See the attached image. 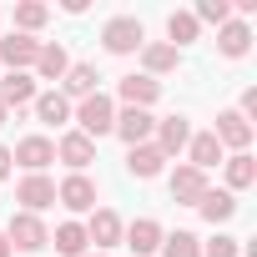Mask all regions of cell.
I'll return each mask as SVG.
<instances>
[{
  "instance_id": "18",
  "label": "cell",
  "mask_w": 257,
  "mask_h": 257,
  "mask_svg": "<svg viewBox=\"0 0 257 257\" xmlns=\"http://www.w3.org/2000/svg\"><path fill=\"white\" fill-rule=\"evenodd\" d=\"M71 71V56H66V46H56V41H41V56H36V76L41 81H61Z\"/></svg>"
},
{
  "instance_id": "8",
  "label": "cell",
  "mask_w": 257,
  "mask_h": 257,
  "mask_svg": "<svg viewBox=\"0 0 257 257\" xmlns=\"http://www.w3.org/2000/svg\"><path fill=\"white\" fill-rule=\"evenodd\" d=\"M11 162H21L31 177L36 172H46L51 162H56V147L46 142V137H26V142H16V152H11Z\"/></svg>"
},
{
  "instance_id": "22",
  "label": "cell",
  "mask_w": 257,
  "mask_h": 257,
  "mask_svg": "<svg viewBox=\"0 0 257 257\" xmlns=\"http://www.w3.org/2000/svg\"><path fill=\"white\" fill-rule=\"evenodd\" d=\"M187 152H192V162H187V167H197V172H207V167H217V162H222V147H217V137H212V132H197V137L187 142Z\"/></svg>"
},
{
  "instance_id": "25",
  "label": "cell",
  "mask_w": 257,
  "mask_h": 257,
  "mask_svg": "<svg viewBox=\"0 0 257 257\" xmlns=\"http://www.w3.org/2000/svg\"><path fill=\"white\" fill-rule=\"evenodd\" d=\"M51 242H56V252H61V257H81V252L91 247V242H86V227H81V222H61Z\"/></svg>"
},
{
  "instance_id": "17",
  "label": "cell",
  "mask_w": 257,
  "mask_h": 257,
  "mask_svg": "<svg viewBox=\"0 0 257 257\" xmlns=\"http://www.w3.org/2000/svg\"><path fill=\"white\" fill-rule=\"evenodd\" d=\"M157 96H162V81H152V76H121V101H126V106L147 111Z\"/></svg>"
},
{
  "instance_id": "27",
  "label": "cell",
  "mask_w": 257,
  "mask_h": 257,
  "mask_svg": "<svg viewBox=\"0 0 257 257\" xmlns=\"http://www.w3.org/2000/svg\"><path fill=\"white\" fill-rule=\"evenodd\" d=\"M252 182H257V162H252L247 152H237V157L227 162V187L242 192V187H252Z\"/></svg>"
},
{
  "instance_id": "15",
  "label": "cell",
  "mask_w": 257,
  "mask_h": 257,
  "mask_svg": "<svg viewBox=\"0 0 257 257\" xmlns=\"http://www.w3.org/2000/svg\"><path fill=\"white\" fill-rule=\"evenodd\" d=\"M121 237H126V247H132L137 257H147V252H157V247H162V237H167V232H162L152 217H142V222H132V227H121Z\"/></svg>"
},
{
  "instance_id": "26",
  "label": "cell",
  "mask_w": 257,
  "mask_h": 257,
  "mask_svg": "<svg viewBox=\"0 0 257 257\" xmlns=\"http://www.w3.org/2000/svg\"><path fill=\"white\" fill-rule=\"evenodd\" d=\"M46 21H51V6H41V0H21L16 6V31L21 36H36Z\"/></svg>"
},
{
  "instance_id": "11",
  "label": "cell",
  "mask_w": 257,
  "mask_h": 257,
  "mask_svg": "<svg viewBox=\"0 0 257 257\" xmlns=\"http://www.w3.org/2000/svg\"><path fill=\"white\" fill-rule=\"evenodd\" d=\"M16 202H26V212H46V207L56 202V182H51L46 172H36V177H26V182L16 187Z\"/></svg>"
},
{
  "instance_id": "30",
  "label": "cell",
  "mask_w": 257,
  "mask_h": 257,
  "mask_svg": "<svg viewBox=\"0 0 257 257\" xmlns=\"http://www.w3.org/2000/svg\"><path fill=\"white\" fill-rule=\"evenodd\" d=\"M202 21L222 31V26L232 21V6H227V0H202V6H197V26H202Z\"/></svg>"
},
{
  "instance_id": "10",
  "label": "cell",
  "mask_w": 257,
  "mask_h": 257,
  "mask_svg": "<svg viewBox=\"0 0 257 257\" xmlns=\"http://www.w3.org/2000/svg\"><path fill=\"white\" fill-rule=\"evenodd\" d=\"M202 192H207V172H197V167H177V172H172V202L197 207Z\"/></svg>"
},
{
  "instance_id": "12",
  "label": "cell",
  "mask_w": 257,
  "mask_h": 257,
  "mask_svg": "<svg viewBox=\"0 0 257 257\" xmlns=\"http://www.w3.org/2000/svg\"><path fill=\"white\" fill-rule=\"evenodd\" d=\"M187 142H192V126H187V116H167V121H157V142H152V147H157L162 157H177Z\"/></svg>"
},
{
  "instance_id": "19",
  "label": "cell",
  "mask_w": 257,
  "mask_h": 257,
  "mask_svg": "<svg viewBox=\"0 0 257 257\" xmlns=\"http://www.w3.org/2000/svg\"><path fill=\"white\" fill-rule=\"evenodd\" d=\"M177 46H162V41H152V46H142V66H147V76L157 81V76H167V71H177Z\"/></svg>"
},
{
  "instance_id": "28",
  "label": "cell",
  "mask_w": 257,
  "mask_h": 257,
  "mask_svg": "<svg viewBox=\"0 0 257 257\" xmlns=\"http://www.w3.org/2000/svg\"><path fill=\"white\" fill-rule=\"evenodd\" d=\"M162 257H202L197 232H172V237H162Z\"/></svg>"
},
{
  "instance_id": "23",
  "label": "cell",
  "mask_w": 257,
  "mask_h": 257,
  "mask_svg": "<svg viewBox=\"0 0 257 257\" xmlns=\"http://www.w3.org/2000/svg\"><path fill=\"white\" fill-rule=\"evenodd\" d=\"M36 116H41L46 126H66V121H71V101H66L61 91H46V96H36Z\"/></svg>"
},
{
  "instance_id": "2",
  "label": "cell",
  "mask_w": 257,
  "mask_h": 257,
  "mask_svg": "<svg viewBox=\"0 0 257 257\" xmlns=\"http://www.w3.org/2000/svg\"><path fill=\"white\" fill-rule=\"evenodd\" d=\"M101 46H106L111 56H132V51H142V46H147V31H142V21H137V16H116V21H106Z\"/></svg>"
},
{
  "instance_id": "1",
  "label": "cell",
  "mask_w": 257,
  "mask_h": 257,
  "mask_svg": "<svg viewBox=\"0 0 257 257\" xmlns=\"http://www.w3.org/2000/svg\"><path fill=\"white\" fill-rule=\"evenodd\" d=\"M71 116H76V126H81V137L86 142H96V137H106L111 126H116V106H111V96H86V101H76L71 106Z\"/></svg>"
},
{
  "instance_id": "35",
  "label": "cell",
  "mask_w": 257,
  "mask_h": 257,
  "mask_svg": "<svg viewBox=\"0 0 257 257\" xmlns=\"http://www.w3.org/2000/svg\"><path fill=\"white\" fill-rule=\"evenodd\" d=\"M6 116H11V111H6V106H0V126H6Z\"/></svg>"
},
{
  "instance_id": "9",
  "label": "cell",
  "mask_w": 257,
  "mask_h": 257,
  "mask_svg": "<svg viewBox=\"0 0 257 257\" xmlns=\"http://www.w3.org/2000/svg\"><path fill=\"white\" fill-rule=\"evenodd\" d=\"M31 101H36V76H31V71L0 76V106H6V111H11V106L21 111V106H31Z\"/></svg>"
},
{
  "instance_id": "7",
  "label": "cell",
  "mask_w": 257,
  "mask_h": 257,
  "mask_svg": "<svg viewBox=\"0 0 257 257\" xmlns=\"http://www.w3.org/2000/svg\"><path fill=\"white\" fill-rule=\"evenodd\" d=\"M217 147H232V152H247L252 147V121H242L237 111H217V126H212Z\"/></svg>"
},
{
  "instance_id": "31",
  "label": "cell",
  "mask_w": 257,
  "mask_h": 257,
  "mask_svg": "<svg viewBox=\"0 0 257 257\" xmlns=\"http://www.w3.org/2000/svg\"><path fill=\"white\" fill-rule=\"evenodd\" d=\"M202 257H237V237H217V242H202Z\"/></svg>"
},
{
  "instance_id": "6",
  "label": "cell",
  "mask_w": 257,
  "mask_h": 257,
  "mask_svg": "<svg viewBox=\"0 0 257 257\" xmlns=\"http://www.w3.org/2000/svg\"><path fill=\"white\" fill-rule=\"evenodd\" d=\"M36 56H41V41H36V36L11 31L6 41H0V66H11V71H31V66H36Z\"/></svg>"
},
{
  "instance_id": "21",
  "label": "cell",
  "mask_w": 257,
  "mask_h": 257,
  "mask_svg": "<svg viewBox=\"0 0 257 257\" xmlns=\"http://www.w3.org/2000/svg\"><path fill=\"white\" fill-rule=\"evenodd\" d=\"M61 81H66V91H61L66 101H71V96H76V101H86V96H96V81H101V76H96V66H71Z\"/></svg>"
},
{
  "instance_id": "5",
  "label": "cell",
  "mask_w": 257,
  "mask_h": 257,
  "mask_svg": "<svg viewBox=\"0 0 257 257\" xmlns=\"http://www.w3.org/2000/svg\"><path fill=\"white\" fill-rule=\"evenodd\" d=\"M111 132H116L126 147H142V142H152L157 121H152V111H137V106H126V111H116V126H111Z\"/></svg>"
},
{
  "instance_id": "32",
  "label": "cell",
  "mask_w": 257,
  "mask_h": 257,
  "mask_svg": "<svg viewBox=\"0 0 257 257\" xmlns=\"http://www.w3.org/2000/svg\"><path fill=\"white\" fill-rule=\"evenodd\" d=\"M237 116H242V121H247V116H257V86H247V91H242V111H237Z\"/></svg>"
},
{
  "instance_id": "14",
  "label": "cell",
  "mask_w": 257,
  "mask_h": 257,
  "mask_svg": "<svg viewBox=\"0 0 257 257\" xmlns=\"http://www.w3.org/2000/svg\"><path fill=\"white\" fill-rule=\"evenodd\" d=\"M86 242H96V247H116V242H121V217H116L111 207H96L91 222H86Z\"/></svg>"
},
{
  "instance_id": "33",
  "label": "cell",
  "mask_w": 257,
  "mask_h": 257,
  "mask_svg": "<svg viewBox=\"0 0 257 257\" xmlns=\"http://www.w3.org/2000/svg\"><path fill=\"white\" fill-rule=\"evenodd\" d=\"M11 177V147H0V182Z\"/></svg>"
},
{
  "instance_id": "29",
  "label": "cell",
  "mask_w": 257,
  "mask_h": 257,
  "mask_svg": "<svg viewBox=\"0 0 257 257\" xmlns=\"http://www.w3.org/2000/svg\"><path fill=\"white\" fill-rule=\"evenodd\" d=\"M167 36H172L177 46H192V41H197V16H187V11H177V16L167 21Z\"/></svg>"
},
{
  "instance_id": "16",
  "label": "cell",
  "mask_w": 257,
  "mask_h": 257,
  "mask_svg": "<svg viewBox=\"0 0 257 257\" xmlns=\"http://www.w3.org/2000/svg\"><path fill=\"white\" fill-rule=\"evenodd\" d=\"M217 51H222L227 61H242V56L252 51V31H247V21H227V26L217 31Z\"/></svg>"
},
{
  "instance_id": "34",
  "label": "cell",
  "mask_w": 257,
  "mask_h": 257,
  "mask_svg": "<svg viewBox=\"0 0 257 257\" xmlns=\"http://www.w3.org/2000/svg\"><path fill=\"white\" fill-rule=\"evenodd\" d=\"M0 257H11V242H6V232H0Z\"/></svg>"
},
{
  "instance_id": "24",
  "label": "cell",
  "mask_w": 257,
  "mask_h": 257,
  "mask_svg": "<svg viewBox=\"0 0 257 257\" xmlns=\"http://www.w3.org/2000/svg\"><path fill=\"white\" fill-rule=\"evenodd\" d=\"M197 212H202L207 222H227V217L237 212V197H232V192H212V187H207V192H202V202H197Z\"/></svg>"
},
{
  "instance_id": "4",
  "label": "cell",
  "mask_w": 257,
  "mask_h": 257,
  "mask_svg": "<svg viewBox=\"0 0 257 257\" xmlns=\"http://www.w3.org/2000/svg\"><path fill=\"white\" fill-rule=\"evenodd\" d=\"M56 202L71 207V212H96V182L86 172H71L61 187H56Z\"/></svg>"
},
{
  "instance_id": "20",
  "label": "cell",
  "mask_w": 257,
  "mask_h": 257,
  "mask_svg": "<svg viewBox=\"0 0 257 257\" xmlns=\"http://www.w3.org/2000/svg\"><path fill=\"white\" fill-rule=\"evenodd\" d=\"M162 162H167V157H162L152 142H142V147H132V157H126V172L147 182V177H157V172H162Z\"/></svg>"
},
{
  "instance_id": "13",
  "label": "cell",
  "mask_w": 257,
  "mask_h": 257,
  "mask_svg": "<svg viewBox=\"0 0 257 257\" xmlns=\"http://www.w3.org/2000/svg\"><path fill=\"white\" fill-rule=\"evenodd\" d=\"M56 157H61L71 172H86V167L96 162V142H86L81 132H66V137H61V147H56Z\"/></svg>"
},
{
  "instance_id": "3",
  "label": "cell",
  "mask_w": 257,
  "mask_h": 257,
  "mask_svg": "<svg viewBox=\"0 0 257 257\" xmlns=\"http://www.w3.org/2000/svg\"><path fill=\"white\" fill-rule=\"evenodd\" d=\"M6 242H11V252H41L51 242V232H46V222L36 212H16L11 227H6Z\"/></svg>"
}]
</instances>
